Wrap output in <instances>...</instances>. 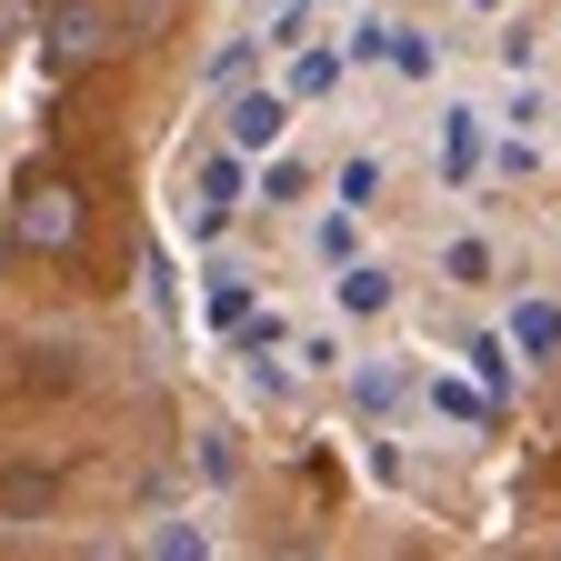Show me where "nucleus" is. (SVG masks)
Returning a JSON list of instances; mask_svg holds the SVG:
<instances>
[{"mask_svg":"<svg viewBox=\"0 0 561 561\" xmlns=\"http://www.w3.org/2000/svg\"><path fill=\"white\" fill-rule=\"evenodd\" d=\"M11 241L60 261L70 241H81V191H70L60 171H31V181H21V201H11Z\"/></svg>","mask_w":561,"mask_h":561,"instance_id":"obj_1","label":"nucleus"},{"mask_svg":"<svg viewBox=\"0 0 561 561\" xmlns=\"http://www.w3.org/2000/svg\"><path fill=\"white\" fill-rule=\"evenodd\" d=\"M41 50H50L60 70L101 60V50H111V0H50V11H41Z\"/></svg>","mask_w":561,"mask_h":561,"instance_id":"obj_2","label":"nucleus"},{"mask_svg":"<svg viewBox=\"0 0 561 561\" xmlns=\"http://www.w3.org/2000/svg\"><path fill=\"white\" fill-rule=\"evenodd\" d=\"M280 121H291V101H280V91H241L231 101V151H271V140H280Z\"/></svg>","mask_w":561,"mask_h":561,"instance_id":"obj_3","label":"nucleus"},{"mask_svg":"<svg viewBox=\"0 0 561 561\" xmlns=\"http://www.w3.org/2000/svg\"><path fill=\"white\" fill-rule=\"evenodd\" d=\"M331 291H341V311H351V321H371V311H391V271H381V261H351Z\"/></svg>","mask_w":561,"mask_h":561,"instance_id":"obj_4","label":"nucleus"},{"mask_svg":"<svg viewBox=\"0 0 561 561\" xmlns=\"http://www.w3.org/2000/svg\"><path fill=\"white\" fill-rule=\"evenodd\" d=\"M21 381L31 391H70V381H81V351H70V341H31L21 351Z\"/></svg>","mask_w":561,"mask_h":561,"instance_id":"obj_5","label":"nucleus"},{"mask_svg":"<svg viewBox=\"0 0 561 561\" xmlns=\"http://www.w3.org/2000/svg\"><path fill=\"white\" fill-rule=\"evenodd\" d=\"M512 341H522V351H561V311H551V301H531V311L512 321Z\"/></svg>","mask_w":561,"mask_h":561,"instance_id":"obj_6","label":"nucleus"},{"mask_svg":"<svg viewBox=\"0 0 561 561\" xmlns=\"http://www.w3.org/2000/svg\"><path fill=\"white\" fill-rule=\"evenodd\" d=\"M191 461H201V481H231V471H241V451H231V432H221V421L201 432V451H191Z\"/></svg>","mask_w":561,"mask_h":561,"instance_id":"obj_7","label":"nucleus"},{"mask_svg":"<svg viewBox=\"0 0 561 561\" xmlns=\"http://www.w3.org/2000/svg\"><path fill=\"white\" fill-rule=\"evenodd\" d=\"M41 41V0H0V50H21Z\"/></svg>","mask_w":561,"mask_h":561,"instance_id":"obj_8","label":"nucleus"},{"mask_svg":"<svg viewBox=\"0 0 561 561\" xmlns=\"http://www.w3.org/2000/svg\"><path fill=\"white\" fill-rule=\"evenodd\" d=\"M261 201H311V171H301V161H271V171H261Z\"/></svg>","mask_w":561,"mask_h":561,"instance_id":"obj_9","label":"nucleus"},{"mask_svg":"<svg viewBox=\"0 0 561 561\" xmlns=\"http://www.w3.org/2000/svg\"><path fill=\"white\" fill-rule=\"evenodd\" d=\"M442 271H451V280H491V241H451Z\"/></svg>","mask_w":561,"mask_h":561,"instance_id":"obj_10","label":"nucleus"},{"mask_svg":"<svg viewBox=\"0 0 561 561\" xmlns=\"http://www.w3.org/2000/svg\"><path fill=\"white\" fill-rule=\"evenodd\" d=\"M241 81H251V41H231L221 60H210V91H241Z\"/></svg>","mask_w":561,"mask_h":561,"instance_id":"obj_11","label":"nucleus"},{"mask_svg":"<svg viewBox=\"0 0 561 561\" xmlns=\"http://www.w3.org/2000/svg\"><path fill=\"white\" fill-rule=\"evenodd\" d=\"M0 502H11V512H50V481H41V471H11V491H0Z\"/></svg>","mask_w":561,"mask_h":561,"instance_id":"obj_12","label":"nucleus"},{"mask_svg":"<svg viewBox=\"0 0 561 561\" xmlns=\"http://www.w3.org/2000/svg\"><path fill=\"white\" fill-rule=\"evenodd\" d=\"M341 201H381V161H351L341 171Z\"/></svg>","mask_w":561,"mask_h":561,"instance_id":"obj_13","label":"nucleus"},{"mask_svg":"<svg viewBox=\"0 0 561 561\" xmlns=\"http://www.w3.org/2000/svg\"><path fill=\"white\" fill-rule=\"evenodd\" d=\"M11 251H21V241H11V221H0V261H11Z\"/></svg>","mask_w":561,"mask_h":561,"instance_id":"obj_14","label":"nucleus"}]
</instances>
